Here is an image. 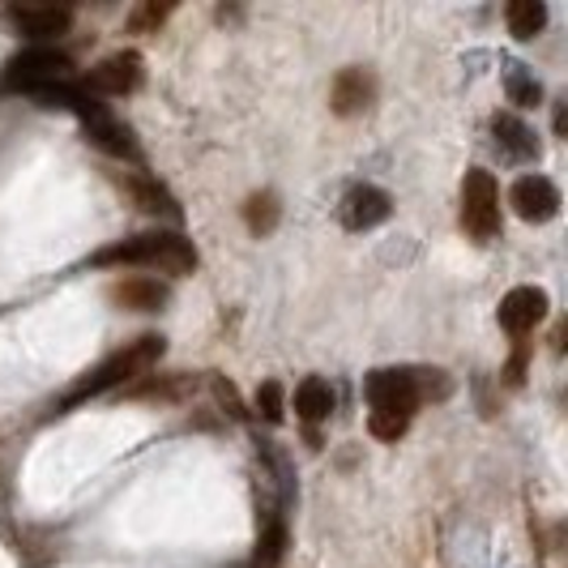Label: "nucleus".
Returning <instances> with one entry per match:
<instances>
[{"instance_id": "18", "label": "nucleus", "mask_w": 568, "mask_h": 568, "mask_svg": "<svg viewBox=\"0 0 568 568\" xmlns=\"http://www.w3.org/2000/svg\"><path fill=\"white\" fill-rule=\"evenodd\" d=\"M244 223H248L253 235H270V231L278 227V197H274V193H256V197H248V205H244Z\"/></svg>"}, {"instance_id": "4", "label": "nucleus", "mask_w": 568, "mask_h": 568, "mask_svg": "<svg viewBox=\"0 0 568 568\" xmlns=\"http://www.w3.org/2000/svg\"><path fill=\"white\" fill-rule=\"evenodd\" d=\"M462 227L475 240H491L500 231V189H496L491 171H466V180H462Z\"/></svg>"}, {"instance_id": "2", "label": "nucleus", "mask_w": 568, "mask_h": 568, "mask_svg": "<svg viewBox=\"0 0 568 568\" xmlns=\"http://www.w3.org/2000/svg\"><path fill=\"white\" fill-rule=\"evenodd\" d=\"M159 359H163V338H159V334H142L138 342H129V346H120L115 355H108L94 372H85L82 381L69 389V398L60 402V406L69 410V406H78V402L108 394V389H115V385H129V381L145 376Z\"/></svg>"}, {"instance_id": "22", "label": "nucleus", "mask_w": 568, "mask_h": 568, "mask_svg": "<svg viewBox=\"0 0 568 568\" xmlns=\"http://www.w3.org/2000/svg\"><path fill=\"white\" fill-rule=\"evenodd\" d=\"M214 398L223 402L231 415H244V406H240V394H235V385H227L223 376H214Z\"/></svg>"}, {"instance_id": "23", "label": "nucleus", "mask_w": 568, "mask_h": 568, "mask_svg": "<svg viewBox=\"0 0 568 568\" xmlns=\"http://www.w3.org/2000/svg\"><path fill=\"white\" fill-rule=\"evenodd\" d=\"M163 18H168V9H154V4H150V9H138V18H133V27H138V30H142V27H159Z\"/></svg>"}, {"instance_id": "20", "label": "nucleus", "mask_w": 568, "mask_h": 568, "mask_svg": "<svg viewBox=\"0 0 568 568\" xmlns=\"http://www.w3.org/2000/svg\"><path fill=\"white\" fill-rule=\"evenodd\" d=\"M256 410H261L265 424H283V385L278 381H265L256 389Z\"/></svg>"}, {"instance_id": "19", "label": "nucleus", "mask_w": 568, "mask_h": 568, "mask_svg": "<svg viewBox=\"0 0 568 568\" xmlns=\"http://www.w3.org/2000/svg\"><path fill=\"white\" fill-rule=\"evenodd\" d=\"M283 551H286V526H283V521H274V526H270V530L261 535V542H256L253 565L256 568H278Z\"/></svg>"}, {"instance_id": "3", "label": "nucleus", "mask_w": 568, "mask_h": 568, "mask_svg": "<svg viewBox=\"0 0 568 568\" xmlns=\"http://www.w3.org/2000/svg\"><path fill=\"white\" fill-rule=\"evenodd\" d=\"M73 82V60L57 52V48H27L4 64V85L9 90H27V94H39L48 85Z\"/></svg>"}, {"instance_id": "5", "label": "nucleus", "mask_w": 568, "mask_h": 568, "mask_svg": "<svg viewBox=\"0 0 568 568\" xmlns=\"http://www.w3.org/2000/svg\"><path fill=\"white\" fill-rule=\"evenodd\" d=\"M368 402H372V410H394V415H410V419H415V406L424 402V394H419V376L406 368L372 372Z\"/></svg>"}, {"instance_id": "9", "label": "nucleus", "mask_w": 568, "mask_h": 568, "mask_svg": "<svg viewBox=\"0 0 568 568\" xmlns=\"http://www.w3.org/2000/svg\"><path fill=\"white\" fill-rule=\"evenodd\" d=\"M542 316H547V291L542 286H513L509 295L500 300V325L509 329L513 338H526Z\"/></svg>"}, {"instance_id": "11", "label": "nucleus", "mask_w": 568, "mask_h": 568, "mask_svg": "<svg viewBox=\"0 0 568 568\" xmlns=\"http://www.w3.org/2000/svg\"><path fill=\"white\" fill-rule=\"evenodd\" d=\"M115 189H120V193H129V197H133V205H138L142 214L180 219V205H175V197H171L159 180H150V175H142V171H120V175H115Z\"/></svg>"}, {"instance_id": "6", "label": "nucleus", "mask_w": 568, "mask_h": 568, "mask_svg": "<svg viewBox=\"0 0 568 568\" xmlns=\"http://www.w3.org/2000/svg\"><path fill=\"white\" fill-rule=\"evenodd\" d=\"M145 78V60L138 57V52H112V57H103L90 73H85V90L99 99V94H112V99H120V94H133L138 85H142Z\"/></svg>"}, {"instance_id": "1", "label": "nucleus", "mask_w": 568, "mask_h": 568, "mask_svg": "<svg viewBox=\"0 0 568 568\" xmlns=\"http://www.w3.org/2000/svg\"><path fill=\"white\" fill-rule=\"evenodd\" d=\"M90 265L94 270H103V265H145V270H159V274H193L197 270V248L180 231H145V235L99 248L90 256Z\"/></svg>"}, {"instance_id": "17", "label": "nucleus", "mask_w": 568, "mask_h": 568, "mask_svg": "<svg viewBox=\"0 0 568 568\" xmlns=\"http://www.w3.org/2000/svg\"><path fill=\"white\" fill-rule=\"evenodd\" d=\"M505 22L517 39H535L542 27H547V4L542 0H513L505 9Z\"/></svg>"}, {"instance_id": "10", "label": "nucleus", "mask_w": 568, "mask_h": 568, "mask_svg": "<svg viewBox=\"0 0 568 568\" xmlns=\"http://www.w3.org/2000/svg\"><path fill=\"white\" fill-rule=\"evenodd\" d=\"M4 22L18 30V34H27V39H60L64 30L73 27V13L69 9H57V4H13V9H4Z\"/></svg>"}, {"instance_id": "13", "label": "nucleus", "mask_w": 568, "mask_h": 568, "mask_svg": "<svg viewBox=\"0 0 568 568\" xmlns=\"http://www.w3.org/2000/svg\"><path fill=\"white\" fill-rule=\"evenodd\" d=\"M108 300H112L115 308H129V313H159L168 304V286L159 283V278L133 274V278H120V283L108 286Z\"/></svg>"}, {"instance_id": "21", "label": "nucleus", "mask_w": 568, "mask_h": 568, "mask_svg": "<svg viewBox=\"0 0 568 568\" xmlns=\"http://www.w3.org/2000/svg\"><path fill=\"white\" fill-rule=\"evenodd\" d=\"M509 99L517 103V108H539L542 90H539V82H530L521 69H513L509 73Z\"/></svg>"}, {"instance_id": "14", "label": "nucleus", "mask_w": 568, "mask_h": 568, "mask_svg": "<svg viewBox=\"0 0 568 568\" xmlns=\"http://www.w3.org/2000/svg\"><path fill=\"white\" fill-rule=\"evenodd\" d=\"M85 142L99 145L103 154H112V159H138V142H133V133L120 124V120H112V112L108 115H94V120H85Z\"/></svg>"}, {"instance_id": "15", "label": "nucleus", "mask_w": 568, "mask_h": 568, "mask_svg": "<svg viewBox=\"0 0 568 568\" xmlns=\"http://www.w3.org/2000/svg\"><path fill=\"white\" fill-rule=\"evenodd\" d=\"M491 133H496V145L509 154V159H517V163H526V159H535L539 154V142H535V133L517 120V115L500 112L496 120H491Z\"/></svg>"}, {"instance_id": "8", "label": "nucleus", "mask_w": 568, "mask_h": 568, "mask_svg": "<svg viewBox=\"0 0 568 568\" xmlns=\"http://www.w3.org/2000/svg\"><path fill=\"white\" fill-rule=\"evenodd\" d=\"M389 214H394V201H389L385 189H376V184H359V189H351L342 197V223H346V231L381 227Z\"/></svg>"}, {"instance_id": "7", "label": "nucleus", "mask_w": 568, "mask_h": 568, "mask_svg": "<svg viewBox=\"0 0 568 568\" xmlns=\"http://www.w3.org/2000/svg\"><path fill=\"white\" fill-rule=\"evenodd\" d=\"M509 201L517 210V219H526V223H551L560 214V189L547 175H521L513 184Z\"/></svg>"}, {"instance_id": "16", "label": "nucleus", "mask_w": 568, "mask_h": 568, "mask_svg": "<svg viewBox=\"0 0 568 568\" xmlns=\"http://www.w3.org/2000/svg\"><path fill=\"white\" fill-rule=\"evenodd\" d=\"M295 415H300L304 424L329 419V415H334V389H329V381H321V376L300 381V389H295Z\"/></svg>"}, {"instance_id": "12", "label": "nucleus", "mask_w": 568, "mask_h": 568, "mask_svg": "<svg viewBox=\"0 0 568 568\" xmlns=\"http://www.w3.org/2000/svg\"><path fill=\"white\" fill-rule=\"evenodd\" d=\"M376 99V78L368 69H342L334 78V90H329V108L338 115H359L372 108Z\"/></svg>"}]
</instances>
